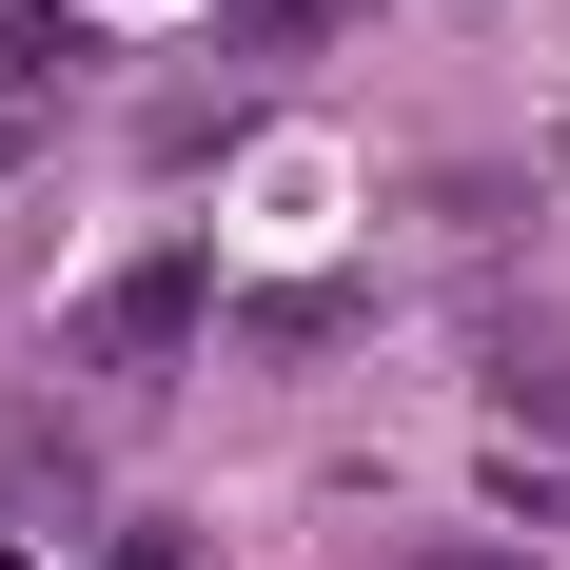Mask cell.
Returning a JSON list of instances; mask_svg holds the SVG:
<instances>
[{"instance_id": "1", "label": "cell", "mask_w": 570, "mask_h": 570, "mask_svg": "<svg viewBox=\"0 0 570 570\" xmlns=\"http://www.w3.org/2000/svg\"><path fill=\"white\" fill-rule=\"evenodd\" d=\"M197 315H217V276H197V256H138V276L79 315V354H99V374H158V354H197Z\"/></svg>"}, {"instance_id": "2", "label": "cell", "mask_w": 570, "mask_h": 570, "mask_svg": "<svg viewBox=\"0 0 570 570\" xmlns=\"http://www.w3.org/2000/svg\"><path fill=\"white\" fill-rule=\"evenodd\" d=\"M40 59H79V20H20L0 0V79H40Z\"/></svg>"}, {"instance_id": "3", "label": "cell", "mask_w": 570, "mask_h": 570, "mask_svg": "<svg viewBox=\"0 0 570 570\" xmlns=\"http://www.w3.org/2000/svg\"><path fill=\"white\" fill-rule=\"evenodd\" d=\"M394 570H531L512 531H453V551H394Z\"/></svg>"}]
</instances>
